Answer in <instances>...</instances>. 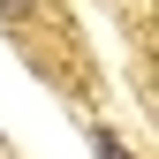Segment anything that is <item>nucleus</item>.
Instances as JSON below:
<instances>
[{
    "mask_svg": "<svg viewBox=\"0 0 159 159\" xmlns=\"http://www.w3.org/2000/svg\"><path fill=\"white\" fill-rule=\"evenodd\" d=\"M0 15H8V23H23V15H38V0H0Z\"/></svg>",
    "mask_w": 159,
    "mask_h": 159,
    "instance_id": "obj_2",
    "label": "nucleus"
},
{
    "mask_svg": "<svg viewBox=\"0 0 159 159\" xmlns=\"http://www.w3.org/2000/svg\"><path fill=\"white\" fill-rule=\"evenodd\" d=\"M91 144H98V159H136V152L121 144V136H106V129H98V136H91Z\"/></svg>",
    "mask_w": 159,
    "mask_h": 159,
    "instance_id": "obj_1",
    "label": "nucleus"
}]
</instances>
